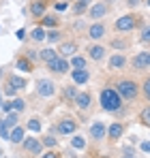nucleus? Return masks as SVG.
I'll return each mask as SVG.
<instances>
[{"instance_id":"33","label":"nucleus","mask_w":150,"mask_h":158,"mask_svg":"<svg viewBox=\"0 0 150 158\" xmlns=\"http://www.w3.org/2000/svg\"><path fill=\"white\" fill-rule=\"evenodd\" d=\"M71 145H73L75 150H84V145H86V143H84V139H82V137H73Z\"/></svg>"},{"instance_id":"5","label":"nucleus","mask_w":150,"mask_h":158,"mask_svg":"<svg viewBox=\"0 0 150 158\" xmlns=\"http://www.w3.org/2000/svg\"><path fill=\"white\" fill-rule=\"evenodd\" d=\"M47 69H50L51 73H58V75H64L67 71H69V62L64 60V58H54L51 62H47Z\"/></svg>"},{"instance_id":"12","label":"nucleus","mask_w":150,"mask_h":158,"mask_svg":"<svg viewBox=\"0 0 150 158\" xmlns=\"http://www.w3.org/2000/svg\"><path fill=\"white\" fill-rule=\"evenodd\" d=\"M90 135H92V139L101 141V139L107 135V128H105V124H103V122H95V124L90 126Z\"/></svg>"},{"instance_id":"4","label":"nucleus","mask_w":150,"mask_h":158,"mask_svg":"<svg viewBox=\"0 0 150 158\" xmlns=\"http://www.w3.org/2000/svg\"><path fill=\"white\" fill-rule=\"evenodd\" d=\"M37 92H39V96L50 98V96H54V92H56V85H54V81H50V79H39Z\"/></svg>"},{"instance_id":"48","label":"nucleus","mask_w":150,"mask_h":158,"mask_svg":"<svg viewBox=\"0 0 150 158\" xmlns=\"http://www.w3.org/2000/svg\"><path fill=\"white\" fill-rule=\"evenodd\" d=\"M82 2H86V4H90V0H82Z\"/></svg>"},{"instance_id":"50","label":"nucleus","mask_w":150,"mask_h":158,"mask_svg":"<svg viewBox=\"0 0 150 158\" xmlns=\"http://www.w3.org/2000/svg\"><path fill=\"white\" fill-rule=\"evenodd\" d=\"M0 105H2V101H0Z\"/></svg>"},{"instance_id":"27","label":"nucleus","mask_w":150,"mask_h":158,"mask_svg":"<svg viewBox=\"0 0 150 158\" xmlns=\"http://www.w3.org/2000/svg\"><path fill=\"white\" fill-rule=\"evenodd\" d=\"M139 120H142V124L150 126V107H144V109L139 111Z\"/></svg>"},{"instance_id":"9","label":"nucleus","mask_w":150,"mask_h":158,"mask_svg":"<svg viewBox=\"0 0 150 158\" xmlns=\"http://www.w3.org/2000/svg\"><path fill=\"white\" fill-rule=\"evenodd\" d=\"M105 13H107V4H105V2H97V4H92V6L88 9V15H90L92 19L105 17Z\"/></svg>"},{"instance_id":"36","label":"nucleus","mask_w":150,"mask_h":158,"mask_svg":"<svg viewBox=\"0 0 150 158\" xmlns=\"http://www.w3.org/2000/svg\"><path fill=\"white\" fill-rule=\"evenodd\" d=\"M56 143H58L56 137H45V139H43V145H47V148H54Z\"/></svg>"},{"instance_id":"14","label":"nucleus","mask_w":150,"mask_h":158,"mask_svg":"<svg viewBox=\"0 0 150 158\" xmlns=\"http://www.w3.org/2000/svg\"><path fill=\"white\" fill-rule=\"evenodd\" d=\"M122 132H125V126L120 124V122H114V124H109V128H107V135H109V139H120L122 137Z\"/></svg>"},{"instance_id":"24","label":"nucleus","mask_w":150,"mask_h":158,"mask_svg":"<svg viewBox=\"0 0 150 158\" xmlns=\"http://www.w3.org/2000/svg\"><path fill=\"white\" fill-rule=\"evenodd\" d=\"M139 41L144 43V45H150V24L148 26L142 28V34H139Z\"/></svg>"},{"instance_id":"7","label":"nucleus","mask_w":150,"mask_h":158,"mask_svg":"<svg viewBox=\"0 0 150 158\" xmlns=\"http://www.w3.org/2000/svg\"><path fill=\"white\" fill-rule=\"evenodd\" d=\"M22 145H24L26 152H30V154H41V141H39L37 137H28V139H24Z\"/></svg>"},{"instance_id":"6","label":"nucleus","mask_w":150,"mask_h":158,"mask_svg":"<svg viewBox=\"0 0 150 158\" xmlns=\"http://www.w3.org/2000/svg\"><path fill=\"white\" fill-rule=\"evenodd\" d=\"M146 66H150V52H142L133 58V69L135 71H144Z\"/></svg>"},{"instance_id":"45","label":"nucleus","mask_w":150,"mask_h":158,"mask_svg":"<svg viewBox=\"0 0 150 158\" xmlns=\"http://www.w3.org/2000/svg\"><path fill=\"white\" fill-rule=\"evenodd\" d=\"M120 158H135V154H133L131 150H125V154H122Z\"/></svg>"},{"instance_id":"10","label":"nucleus","mask_w":150,"mask_h":158,"mask_svg":"<svg viewBox=\"0 0 150 158\" xmlns=\"http://www.w3.org/2000/svg\"><path fill=\"white\" fill-rule=\"evenodd\" d=\"M71 79H73V83H77V85H84L90 79V73L86 69H75L73 73H71Z\"/></svg>"},{"instance_id":"35","label":"nucleus","mask_w":150,"mask_h":158,"mask_svg":"<svg viewBox=\"0 0 150 158\" xmlns=\"http://www.w3.org/2000/svg\"><path fill=\"white\" fill-rule=\"evenodd\" d=\"M47 41H51V43H56L58 39H60V32L58 30H51V32H47V36H45Z\"/></svg>"},{"instance_id":"26","label":"nucleus","mask_w":150,"mask_h":158,"mask_svg":"<svg viewBox=\"0 0 150 158\" xmlns=\"http://www.w3.org/2000/svg\"><path fill=\"white\" fill-rule=\"evenodd\" d=\"M41 24H43V26H50V28H54V26H58V17H54V15H43Z\"/></svg>"},{"instance_id":"20","label":"nucleus","mask_w":150,"mask_h":158,"mask_svg":"<svg viewBox=\"0 0 150 158\" xmlns=\"http://www.w3.org/2000/svg\"><path fill=\"white\" fill-rule=\"evenodd\" d=\"M9 141H13V143H22V141H24V128H22V126H15V128L11 131Z\"/></svg>"},{"instance_id":"49","label":"nucleus","mask_w":150,"mask_h":158,"mask_svg":"<svg viewBox=\"0 0 150 158\" xmlns=\"http://www.w3.org/2000/svg\"><path fill=\"white\" fill-rule=\"evenodd\" d=\"M146 2H148V6H150V0H146Z\"/></svg>"},{"instance_id":"21","label":"nucleus","mask_w":150,"mask_h":158,"mask_svg":"<svg viewBox=\"0 0 150 158\" xmlns=\"http://www.w3.org/2000/svg\"><path fill=\"white\" fill-rule=\"evenodd\" d=\"M58 52L62 53V56H75V52H77V43H64V45H60Z\"/></svg>"},{"instance_id":"2","label":"nucleus","mask_w":150,"mask_h":158,"mask_svg":"<svg viewBox=\"0 0 150 158\" xmlns=\"http://www.w3.org/2000/svg\"><path fill=\"white\" fill-rule=\"evenodd\" d=\"M116 92L122 96V101H133V98H137L139 88H137V83L133 79H120L116 83Z\"/></svg>"},{"instance_id":"16","label":"nucleus","mask_w":150,"mask_h":158,"mask_svg":"<svg viewBox=\"0 0 150 158\" xmlns=\"http://www.w3.org/2000/svg\"><path fill=\"white\" fill-rule=\"evenodd\" d=\"M75 103H77L79 109H88V107H90V94H88V92H79V94L75 96Z\"/></svg>"},{"instance_id":"28","label":"nucleus","mask_w":150,"mask_h":158,"mask_svg":"<svg viewBox=\"0 0 150 158\" xmlns=\"http://www.w3.org/2000/svg\"><path fill=\"white\" fill-rule=\"evenodd\" d=\"M86 6H88L86 2H82V0H75V4H73V13H75V15H82V13L86 11Z\"/></svg>"},{"instance_id":"11","label":"nucleus","mask_w":150,"mask_h":158,"mask_svg":"<svg viewBox=\"0 0 150 158\" xmlns=\"http://www.w3.org/2000/svg\"><path fill=\"white\" fill-rule=\"evenodd\" d=\"M45 0H32V4H30V13H32V17H43L45 15Z\"/></svg>"},{"instance_id":"46","label":"nucleus","mask_w":150,"mask_h":158,"mask_svg":"<svg viewBox=\"0 0 150 158\" xmlns=\"http://www.w3.org/2000/svg\"><path fill=\"white\" fill-rule=\"evenodd\" d=\"M0 107H2V111H7V113L13 109V105H11V103H4V105H0Z\"/></svg>"},{"instance_id":"34","label":"nucleus","mask_w":150,"mask_h":158,"mask_svg":"<svg viewBox=\"0 0 150 158\" xmlns=\"http://www.w3.org/2000/svg\"><path fill=\"white\" fill-rule=\"evenodd\" d=\"M11 105H13V109H15V111H24V109H26V103L22 101V98H15Z\"/></svg>"},{"instance_id":"25","label":"nucleus","mask_w":150,"mask_h":158,"mask_svg":"<svg viewBox=\"0 0 150 158\" xmlns=\"http://www.w3.org/2000/svg\"><path fill=\"white\" fill-rule=\"evenodd\" d=\"M71 66H73V69H86V60H84L82 56H73V58H71Z\"/></svg>"},{"instance_id":"39","label":"nucleus","mask_w":150,"mask_h":158,"mask_svg":"<svg viewBox=\"0 0 150 158\" xmlns=\"http://www.w3.org/2000/svg\"><path fill=\"white\" fill-rule=\"evenodd\" d=\"M26 58L32 62V60H39V53L34 52V49H28V53H26Z\"/></svg>"},{"instance_id":"47","label":"nucleus","mask_w":150,"mask_h":158,"mask_svg":"<svg viewBox=\"0 0 150 158\" xmlns=\"http://www.w3.org/2000/svg\"><path fill=\"white\" fill-rule=\"evenodd\" d=\"M139 2H142V0H126V4H129V6H137Z\"/></svg>"},{"instance_id":"1","label":"nucleus","mask_w":150,"mask_h":158,"mask_svg":"<svg viewBox=\"0 0 150 158\" xmlns=\"http://www.w3.org/2000/svg\"><path fill=\"white\" fill-rule=\"evenodd\" d=\"M101 107H103L105 111L114 113V111H118V109L122 107V96H120L116 90L105 88V90H101Z\"/></svg>"},{"instance_id":"32","label":"nucleus","mask_w":150,"mask_h":158,"mask_svg":"<svg viewBox=\"0 0 150 158\" xmlns=\"http://www.w3.org/2000/svg\"><path fill=\"white\" fill-rule=\"evenodd\" d=\"M28 128H30L32 132H39V131H41V122H39L37 118H32V120L28 122Z\"/></svg>"},{"instance_id":"43","label":"nucleus","mask_w":150,"mask_h":158,"mask_svg":"<svg viewBox=\"0 0 150 158\" xmlns=\"http://www.w3.org/2000/svg\"><path fill=\"white\" fill-rule=\"evenodd\" d=\"M67 9V2H56V11H64Z\"/></svg>"},{"instance_id":"30","label":"nucleus","mask_w":150,"mask_h":158,"mask_svg":"<svg viewBox=\"0 0 150 158\" xmlns=\"http://www.w3.org/2000/svg\"><path fill=\"white\" fill-rule=\"evenodd\" d=\"M4 124L11 128V126H17V113H7V118H4Z\"/></svg>"},{"instance_id":"41","label":"nucleus","mask_w":150,"mask_h":158,"mask_svg":"<svg viewBox=\"0 0 150 158\" xmlns=\"http://www.w3.org/2000/svg\"><path fill=\"white\" fill-rule=\"evenodd\" d=\"M26 34H28V32H26L24 28H20V30H17V32H15V36H17V39H20V41H24V39H26Z\"/></svg>"},{"instance_id":"17","label":"nucleus","mask_w":150,"mask_h":158,"mask_svg":"<svg viewBox=\"0 0 150 158\" xmlns=\"http://www.w3.org/2000/svg\"><path fill=\"white\" fill-rule=\"evenodd\" d=\"M17 71H22V73H30L32 71V62L26 58V56H22V58H17Z\"/></svg>"},{"instance_id":"23","label":"nucleus","mask_w":150,"mask_h":158,"mask_svg":"<svg viewBox=\"0 0 150 158\" xmlns=\"http://www.w3.org/2000/svg\"><path fill=\"white\" fill-rule=\"evenodd\" d=\"M30 36H32V41H43V39L47 36V32L43 30V26H37L34 30H32V34H30Z\"/></svg>"},{"instance_id":"40","label":"nucleus","mask_w":150,"mask_h":158,"mask_svg":"<svg viewBox=\"0 0 150 158\" xmlns=\"http://www.w3.org/2000/svg\"><path fill=\"white\" fill-rule=\"evenodd\" d=\"M4 94H7V96H13V94H15V88H13L11 83H9V85H4Z\"/></svg>"},{"instance_id":"13","label":"nucleus","mask_w":150,"mask_h":158,"mask_svg":"<svg viewBox=\"0 0 150 158\" xmlns=\"http://www.w3.org/2000/svg\"><path fill=\"white\" fill-rule=\"evenodd\" d=\"M103 34H105V24H101V22H97V24H92V26L88 28V36L95 39V41L101 39Z\"/></svg>"},{"instance_id":"31","label":"nucleus","mask_w":150,"mask_h":158,"mask_svg":"<svg viewBox=\"0 0 150 158\" xmlns=\"http://www.w3.org/2000/svg\"><path fill=\"white\" fill-rule=\"evenodd\" d=\"M9 137H11V132H9V126L4 124V120H0V139H4V141H7Z\"/></svg>"},{"instance_id":"8","label":"nucleus","mask_w":150,"mask_h":158,"mask_svg":"<svg viewBox=\"0 0 150 158\" xmlns=\"http://www.w3.org/2000/svg\"><path fill=\"white\" fill-rule=\"evenodd\" d=\"M75 131H77V122L71 120V118L58 122V132H60V135H71V132H75Z\"/></svg>"},{"instance_id":"22","label":"nucleus","mask_w":150,"mask_h":158,"mask_svg":"<svg viewBox=\"0 0 150 158\" xmlns=\"http://www.w3.org/2000/svg\"><path fill=\"white\" fill-rule=\"evenodd\" d=\"M9 83H11L15 90H22V88H26V85H28V83H26V79L24 77H17V75H13V77L9 79Z\"/></svg>"},{"instance_id":"15","label":"nucleus","mask_w":150,"mask_h":158,"mask_svg":"<svg viewBox=\"0 0 150 158\" xmlns=\"http://www.w3.org/2000/svg\"><path fill=\"white\" fill-rule=\"evenodd\" d=\"M88 56H90V60H103L105 47H101V45H90V47H88Z\"/></svg>"},{"instance_id":"44","label":"nucleus","mask_w":150,"mask_h":158,"mask_svg":"<svg viewBox=\"0 0 150 158\" xmlns=\"http://www.w3.org/2000/svg\"><path fill=\"white\" fill-rule=\"evenodd\" d=\"M41 158H58L56 152H47V154H41Z\"/></svg>"},{"instance_id":"29","label":"nucleus","mask_w":150,"mask_h":158,"mask_svg":"<svg viewBox=\"0 0 150 158\" xmlns=\"http://www.w3.org/2000/svg\"><path fill=\"white\" fill-rule=\"evenodd\" d=\"M109 45H112V47H116V49H126V47H129V39H125V41H120V39H114Z\"/></svg>"},{"instance_id":"42","label":"nucleus","mask_w":150,"mask_h":158,"mask_svg":"<svg viewBox=\"0 0 150 158\" xmlns=\"http://www.w3.org/2000/svg\"><path fill=\"white\" fill-rule=\"evenodd\" d=\"M142 152H150V141H142Z\"/></svg>"},{"instance_id":"3","label":"nucleus","mask_w":150,"mask_h":158,"mask_svg":"<svg viewBox=\"0 0 150 158\" xmlns=\"http://www.w3.org/2000/svg\"><path fill=\"white\" fill-rule=\"evenodd\" d=\"M137 26H139V22H137L135 15H122V17H118L116 24H114V28H116L118 32H129V30H133V28H137Z\"/></svg>"},{"instance_id":"18","label":"nucleus","mask_w":150,"mask_h":158,"mask_svg":"<svg viewBox=\"0 0 150 158\" xmlns=\"http://www.w3.org/2000/svg\"><path fill=\"white\" fill-rule=\"evenodd\" d=\"M109 66H112V69H122V66H126V58L120 56V53L112 56V58H109Z\"/></svg>"},{"instance_id":"37","label":"nucleus","mask_w":150,"mask_h":158,"mask_svg":"<svg viewBox=\"0 0 150 158\" xmlns=\"http://www.w3.org/2000/svg\"><path fill=\"white\" fill-rule=\"evenodd\" d=\"M144 94H146V98L150 101V77L144 79Z\"/></svg>"},{"instance_id":"38","label":"nucleus","mask_w":150,"mask_h":158,"mask_svg":"<svg viewBox=\"0 0 150 158\" xmlns=\"http://www.w3.org/2000/svg\"><path fill=\"white\" fill-rule=\"evenodd\" d=\"M64 96H67L69 101H71V98L75 101V96H77V92H75V88H67V90H64Z\"/></svg>"},{"instance_id":"19","label":"nucleus","mask_w":150,"mask_h":158,"mask_svg":"<svg viewBox=\"0 0 150 158\" xmlns=\"http://www.w3.org/2000/svg\"><path fill=\"white\" fill-rule=\"evenodd\" d=\"M56 56H58V52L51 49V47H47V49H41V52H39V60H43V62H51Z\"/></svg>"}]
</instances>
